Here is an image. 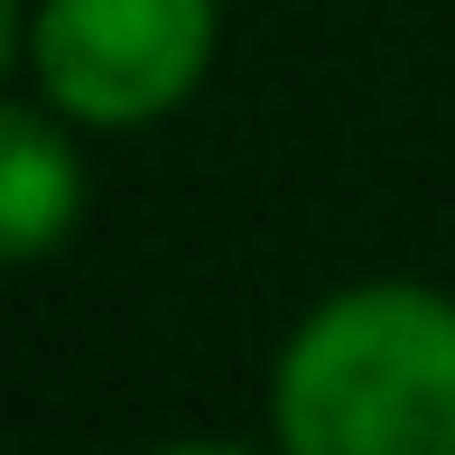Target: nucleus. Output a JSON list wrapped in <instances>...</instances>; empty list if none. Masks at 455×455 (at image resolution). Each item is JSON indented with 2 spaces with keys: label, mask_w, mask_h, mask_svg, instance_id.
Returning a JSON list of instances; mask_svg holds the SVG:
<instances>
[{
  "label": "nucleus",
  "mask_w": 455,
  "mask_h": 455,
  "mask_svg": "<svg viewBox=\"0 0 455 455\" xmlns=\"http://www.w3.org/2000/svg\"><path fill=\"white\" fill-rule=\"evenodd\" d=\"M288 455H455V307L354 288L316 307L279 363Z\"/></svg>",
  "instance_id": "1"
},
{
  "label": "nucleus",
  "mask_w": 455,
  "mask_h": 455,
  "mask_svg": "<svg viewBox=\"0 0 455 455\" xmlns=\"http://www.w3.org/2000/svg\"><path fill=\"white\" fill-rule=\"evenodd\" d=\"M214 0H47L37 75L84 121H149L204 75Z\"/></svg>",
  "instance_id": "2"
},
{
  "label": "nucleus",
  "mask_w": 455,
  "mask_h": 455,
  "mask_svg": "<svg viewBox=\"0 0 455 455\" xmlns=\"http://www.w3.org/2000/svg\"><path fill=\"white\" fill-rule=\"evenodd\" d=\"M75 223V158L37 112H0V260H37Z\"/></svg>",
  "instance_id": "3"
},
{
  "label": "nucleus",
  "mask_w": 455,
  "mask_h": 455,
  "mask_svg": "<svg viewBox=\"0 0 455 455\" xmlns=\"http://www.w3.org/2000/svg\"><path fill=\"white\" fill-rule=\"evenodd\" d=\"M10 28H19V19H10V0H0V66H10Z\"/></svg>",
  "instance_id": "4"
},
{
  "label": "nucleus",
  "mask_w": 455,
  "mask_h": 455,
  "mask_svg": "<svg viewBox=\"0 0 455 455\" xmlns=\"http://www.w3.org/2000/svg\"><path fill=\"white\" fill-rule=\"evenodd\" d=\"M168 455H233V446H168Z\"/></svg>",
  "instance_id": "5"
}]
</instances>
